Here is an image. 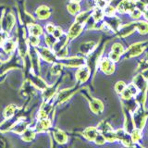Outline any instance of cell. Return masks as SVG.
<instances>
[{"label":"cell","instance_id":"e575fe53","mask_svg":"<svg viewBox=\"0 0 148 148\" xmlns=\"http://www.w3.org/2000/svg\"><path fill=\"white\" fill-rule=\"evenodd\" d=\"M71 1H72V2H79L80 0H71Z\"/></svg>","mask_w":148,"mask_h":148},{"label":"cell","instance_id":"4dcf8cb0","mask_svg":"<svg viewBox=\"0 0 148 148\" xmlns=\"http://www.w3.org/2000/svg\"><path fill=\"white\" fill-rule=\"evenodd\" d=\"M53 35L57 39L60 38V37H61V35H62V29H61V28H60V27H57V28H56L54 32H53Z\"/></svg>","mask_w":148,"mask_h":148},{"label":"cell","instance_id":"30bf717a","mask_svg":"<svg viewBox=\"0 0 148 148\" xmlns=\"http://www.w3.org/2000/svg\"><path fill=\"white\" fill-rule=\"evenodd\" d=\"M16 109H17L16 105H14V104L8 105L7 108H5L4 112H3V116L6 119H12L16 113Z\"/></svg>","mask_w":148,"mask_h":148},{"label":"cell","instance_id":"d6986e66","mask_svg":"<svg viewBox=\"0 0 148 148\" xmlns=\"http://www.w3.org/2000/svg\"><path fill=\"white\" fill-rule=\"evenodd\" d=\"M137 30L141 32V34H146L148 32V23L146 21H139L136 23Z\"/></svg>","mask_w":148,"mask_h":148},{"label":"cell","instance_id":"4316f807","mask_svg":"<svg viewBox=\"0 0 148 148\" xmlns=\"http://www.w3.org/2000/svg\"><path fill=\"white\" fill-rule=\"evenodd\" d=\"M56 29V27L54 26L53 23H47L45 25V31L48 34H53V32Z\"/></svg>","mask_w":148,"mask_h":148},{"label":"cell","instance_id":"6da1fadb","mask_svg":"<svg viewBox=\"0 0 148 148\" xmlns=\"http://www.w3.org/2000/svg\"><path fill=\"white\" fill-rule=\"evenodd\" d=\"M14 25H15V17H14V15L10 12L6 13L1 21L2 31H6V32L11 31Z\"/></svg>","mask_w":148,"mask_h":148},{"label":"cell","instance_id":"2e32d148","mask_svg":"<svg viewBox=\"0 0 148 148\" xmlns=\"http://www.w3.org/2000/svg\"><path fill=\"white\" fill-rule=\"evenodd\" d=\"M54 137L55 140L59 143H64L67 142V135L60 130H56L54 132Z\"/></svg>","mask_w":148,"mask_h":148},{"label":"cell","instance_id":"52a82bcc","mask_svg":"<svg viewBox=\"0 0 148 148\" xmlns=\"http://www.w3.org/2000/svg\"><path fill=\"white\" fill-rule=\"evenodd\" d=\"M51 126V120L48 119L47 118L42 119L39 120L38 124L36 125V131L38 132H44L45 130H47Z\"/></svg>","mask_w":148,"mask_h":148},{"label":"cell","instance_id":"7402d4cb","mask_svg":"<svg viewBox=\"0 0 148 148\" xmlns=\"http://www.w3.org/2000/svg\"><path fill=\"white\" fill-rule=\"evenodd\" d=\"M28 42H29V45H31L32 46H36L39 45V37L36 35H32L30 34L29 37H28Z\"/></svg>","mask_w":148,"mask_h":148},{"label":"cell","instance_id":"277c9868","mask_svg":"<svg viewBox=\"0 0 148 148\" xmlns=\"http://www.w3.org/2000/svg\"><path fill=\"white\" fill-rule=\"evenodd\" d=\"M50 8L46 6H41L35 10L36 17L39 20H46V18L50 17Z\"/></svg>","mask_w":148,"mask_h":148},{"label":"cell","instance_id":"836d02e7","mask_svg":"<svg viewBox=\"0 0 148 148\" xmlns=\"http://www.w3.org/2000/svg\"><path fill=\"white\" fill-rule=\"evenodd\" d=\"M145 18L148 21V9L145 11Z\"/></svg>","mask_w":148,"mask_h":148},{"label":"cell","instance_id":"3957f363","mask_svg":"<svg viewBox=\"0 0 148 148\" xmlns=\"http://www.w3.org/2000/svg\"><path fill=\"white\" fill-rule=\"evenodd\" d=\"M134 6H135V3L132 0H124V1L120 2L118 6V10L121 13H125V12H129L132 11L134 8Z\"/></svg>","mask_w":148,"mask_h":148},{"label":"cell","instance_id":"4fadbf2b","mask_svg":"<svg viewBox=\"0 0 148 148\" xmlns=\"http://www.w3.org/2000/svg\"><path fill=\"white\" fill-rule=\"evenodd\" d=\"M142 50H143L142 44L133 45L127 51V56H129V57H134V56H137L140 54L142 52Z\"/></svg>","mask_w":148,"mask_h":148},{"label":"cell","instance_id":"44dd1931","mask_svg":"<svg viewBox=\"0 0 148 148\" xmlns=\"http://www.w3.org/2000/svg\"><path fill=\"white\" fill-rule=\"evenodd\" d=\"M45 44L48 46H50V47H54L55 44L57 43V38L52 34H48L47 36H45Z\"/></svg>","mask_w":148,"mask_h":148},{"label":"cell","instance_id":"5b68a950","mask_svg":"<svg viewBox=\"0 0 148 148\" xmlns=\"http://www.w3.org/2000/svg\"><path fill=\"white\" fill-rule=\"evenodd\" d=\"M40 56L41 58H43L44 60L47 62H53L55 61V55L54 53L51 51L49 48H46V47H42L40 50Z\"/></svg>","mask_w":148,"mask_h":148},{"label":"cell","instance_id":"d6a6232c","mask_svg":"<svg viewBox=\"0 0 148 148\" xmlns=\"http://www.w3.org/2000/svg\"><path fill=\"white\" fill-rule=\"evenodd\" d=\"M143 76L145 77V79H146V80L148 81V69H145V71L143 72Z\"/></svg>","mask_w":148,"mask_h":148},{"label":"cell","instance_id":"1f68e13d","mask_svg":"<svg viewBox=\"0 0 148 148\" xmlns=\"http://www.w3.org/2000/svg\"><path fill=\"white\" fill-rule=\"evenodd\" d=\"M119 57H120L119 55H118V54L114 53L113 51H112V52H111V53L109 54V56H108V58L111 60V61L116 62V61H118V60L119 59Z\"/></svg>","mask_w":148,"mask_h":148},{"label":"cell","instance_id":"7c38bea8","mask_svg":"<svg viewBox=\"0 0 148 148\" xmlns=\"http://www.w3.org/2000/svg\"><path fill=\"white\" fill-rule=\"evenodd\" d=\"M28 123L25 121H18L17 124H14L12 127V132L17 134H22L27 129Z\"/></svg>","mask_w":148,"mask_h":148},{"label":"cell","instance_id":"8992f818","mask_svg":"<svg viewBox=\"0 0 148 148\" xmlns=\"http://www.w3.org/2000/svg\"><path fill=\"white\" fill-rule=\"evenodd\" d=\"M82 23H79L76 21V23H74V24L71 26V28L69 29V37L71 39H73L77 37L79 35V34L82 32Z\"/></svg>","mask_w":148,"mask_h":148},{"label":"cell","instance_id":"5bb4252c","mask_svg":"<svg viewBox=\"0 0 148 148\" xmlns=\"http://www.w3.org/2000/svg\"><path fill=\"white\" fill-rule=\"evenodd\" d=\"M76 77L79 81L81 82H85L88 77H89V71L87 68H81L80 69H78V71L76 73Z\"/></svg>","mask_w":148,"mask_h":148},{"label":"cell","instance_id":"484cf974","mask_svg":"<svg viewBox=\"0 0 148 148\" xmlns=\"http://www.w3.org/2000/svg\"><path fill=\"white\" fill-rule=\"evenodd\" d=\"M125 87H126V84L123 82H117V84L115 86V90L117 91L119 94H121V92L125 90Z\"/></svg>","mask_w":148,"mask_h":148},{"label":"cell","instance_id":"cb8c5ba5","mask_svg":"<svg viewBox=\"0 0 148 148\" xmlns=\"http://www.w3.org/2000/svg\"><path fill=\"white\" fill-rule=\"evenodd\" d=\"M94 46H95V44L92 43H92L89 42V43H86L83 45L81 47V50L82 51V53H89L92 50V47H94Z\"/></svg>","mask_w":148,"mask_h":148},{"label":"cell","instance_id":"603a6c76","mask_svg":"<svg viewBox=\"0 0 148 148\" xmlns=\"http://www.w3.org/2000/svg\"><path fill=\"white\" fill-rule=\"evenodd\" d=\"M88 18H89V13H88V12H83V13L79 14V15L77 16L76 21L79 22V23H83V22H85L88 20Z\"/></svg>","mask_w":148,"mask_h":148},{"label":"cell","instance_id":"8fae6325","mask_svg":"<svg viewBox=\"0 0 148 148\" xmlns=\"http://www.w3.org/2000/svg\"><path fill=\"white\" fill-rule=\"evenodd\" d=\"M97 134H98V131L95 127H89L84 131V136L89 141H95Z\"/></svg>","mask_w":148,"mask_h":148},{"label":"cell","instance_id":"7a4b0ae2","mask_svg":"<svg viewBox=\"0 0 148 148\" xmlns=\"http://www.w3.org/2000/svg\"><path fill=\"white\" fill-rule=\"evenodd\" d=\"M115 66L113 61H111L109 58H103L100 61V69L106 74H111L114 71Z\"/></svg>","mask_w":148,"mask_h":148},{"label":"cell","instance_id":"e0dca14e","mask_svg":"<svg viewBox=\"0 0 148 148\" xmlns=\"http://www.w3.org/2000/svg\"><path fill=\"white\" fill-rule=\"evenodd\" d=\"M63 63L69 67H79L82 65V58H69V60H64Z\"/></svg>","mask_w":148,"mask_h":148},{"label":"cell","instance_id":"ac0fdd59","mask_svg":"<svg viewBox=\"0 0 148 148\" xmlns=\"http://www.w3.org/2000/svg\"><path fill=\"white\" fill-rule=\"evenodd\" d=\"M90 106H91V109L94 111L95 113H98L100 111L103 110V105L100 101L98 100H94L90 104Z\"/></svg>","mask_w":148,"mask_h":148},{"label":"cell","instance_id":"d4e9b609","mask_svg":"<svg viewBox=\"0 0 148 148\" xmlns=\"http://www.w3.org/2000/svg\"><path fill=\"white\" fill-rule=\"evenodd\" d=\"M112 51L118 55H122L124 53V48L120 44H114L112 45Z\"/></svg>","mask_w":148,"mask_h":148},{"label":"cell","instance_id":"9c48e42d","mask_svg":"<svg viewBox=\"0 0 148 148\" xmlns=\"http://www.w3.org/2000/svg\"><path fill=\"white\" fill-rule=\"evenodd\" d=\"M28 32H29L30 34L36 35V36H40L41 34H43V29H42V27L38 24H35V23H31L28 26Z\"/></svg>","mask_w":148,"mask_h":148},{"label":"cell","instance_id":"f1b7e54d","mask_svg":"<svg viewBox=\"0 0 148 148\" xmlns=\"http://www.w3.org/2000/svg\"><path fill=\"white\" fill-rule=\"evenodd\" d=\"M94 18L97 21H100L101 20V18L103 17V13H102L101 11V9H96V10L94 12Z\"/></svg>","mask_w":148,"mask_h":148},{"label":"cell","instance_id":"9a60e30c","mask_svg":"<svg viewBox=\"0 0 148 148\" xmlns=\"http://www.w3.org/2000/svg\"><path fill=\"white\" fill-rule=\"evenodd\" d=\"M34 137H35V132L32 129H26L21 135L22 141L24 142H31L34 140Z\"/></svg>","mask_w":148,"mask_h":148},{"label":"cell","instance_id":"f546056e","mask_svg":"<svg viewBox=\"0 0 148 148\" xmlns=\"http://www.w3.org/2000/svg\"><path fill=\"white\" fill-rule=\"evenodd\" d=\"M131 16H132V18H135V20H136V18L141 17V11L139 10V9H137V8H133L132 10Z\"/></svg>","mask_w":148,"mask_h":148},{"label":"cell","instance_id":"ffe728a7","mask_svg":"<svg viewBox=\"0 0 148 148\" xmlns=\"http://www.w3.org/2000/svg\"><path fill=\"white\" fill-rule=\"evenodd\" d=\"M68 10L69 12L72 14V15H75L79 11H80V6H79L78 2H72L68 6Z\"/></svg>","mask_w":148,"mask_h":148},{"label":"cell","instance_id":"83f0119b","mask_svg":"<svg viewBox=\"0 0 148 148\" xmlns=\"http://www.w3.org/2000/svg\"><path fill=\"white\" fill-rule=\"evenodd\" d=\"M60 71H61V65L60 64H55L52 67V69H51V71H52V73L55 74V75L58 74Z\"/></svg>","mask_w":148,"mask_h":148},{"label":"cell","instance_id":"ba28073f","mask_svg":"<svg viewBox=\"0 0 148 148\" xmlns=\"http://www.w3.org/2000/svg\"><path fill=\"white\" fill-rule=\"evenodd\" d=\"M15 43H14V41L11 40V39H7L4 41V43L2 45V48L4 50V52L6 54H10L12 53L14 49H15Z\"/></svg>","mask_w":148,"mask_h":148}]
</instances>
